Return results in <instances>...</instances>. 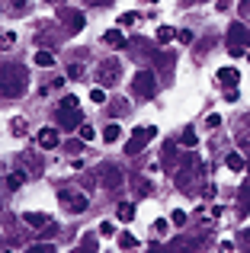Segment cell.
<instances>
[{"label": "cell", "instance_id": "1", "mask_svg": "<svg viewBox=\"0 0 250 253\" xmlns=\"http://www.w3.org/2000/svg\"><path fill=\"white\" fill-rule=\"evenodd\" d=\"M26 68L23 64H0V93L3 96H10V99H16V96H23L26 93Z\"/></svg>", "mask_w": 250, "mask_h": 253}, {"label": "cell", "instance_id": "2", "mask_svg": "<svg viewBox=\"0 0 250 253\" xmlns=\"http://www.w3.org/2000/svg\"><path fill=\"white\" fill-rule=\"evenodd\" d=\"M247 45H250V26H244V23H234L231 29H228V55L241 58Z\"/></svg>", "mask_w": 250, "mask_h": 253}, {"label": "cell", "instance_id": "3", "mask_svg": "<svg viewBox=\"0 0 250 253\" xmlns=\"http://www.w3.org/2000/svg\"><path fill=\"white\" fill-rule=\"evenodd\" d=\"M58 199H61L64 211H71V215H83L87 205H90V199L83 196V192H74V189H61V192H58Z\"/></svg>", "mask_w": 250, "mask_h": 253}, {"label": "cell", "instance_id": "4", "mask_svg": "<svg viewBox=\"0 0 250 253\" xmlns=\"http://www.w3.org/2000/svg\"><path fill=\"white\" fill-rule=\"evenodd\" d=\"M119 77H122V61L119 58H109V61H103L100 68H96V81H100V86L119 84Z\"/></svg>", "mask_w": 250, "mask_h": 253}, {"label": "cell", "instance_id": "5", "mask_svg": "<svg viewBox=\"0 0 250 253\" xmlns=\"http://www.w3.org/2000/svg\"><path fill=\"white\" fill-rule=\"evenodd\" d=\"M131 86H135L138 96H154L157 93V74L154 71H138V74L131 77Z\"/></svg>", "mask_w": 250, "mask_h": 253}, {"label": "cell", "instance_id": "6", "mask_svg": "<svg viewBox=\"0 0 250 253\" xmlns=\"http://www.w3.org/2000/svg\"><path fill=\"white\" fill-rule=\"evenodd\" d=\"M55 119H58V125H61V128H68V131L83 125V112L77 109V106H58Z\"/></svg>", "mask_w": 250, "mask_h": 253}, {"label": "cell", "instance_id": "7", "mask_svg": "<svg viewBox=\"0 0 250 253\" xmlns=\"http://www.w3.org/2000/svg\"><path fill=\"white\" fill-rule=\"evenodd\" d=\"M58 19L64 23V29H68L71 36H77V32L83 29V13L81 10H68V6H64V10L58 13Z\"/></svg>", "mask_w": 250, "mask_h": 253}, {"label": "cell", "instance_id": "8", "mask_svg": "<svg viewBox=\"0 0 250 253\" xmlns=\"http://www.w3.org/2000/svg\"><path fill=\"white\" fill-rule=\"evenodd\" d=\"M96 176L103 179V186H106V189H116V186L122 183V173L116 170V167H100V170H96Z\"/></svg>", "mask_w": 250, "mask_h": 253}, {"label": "cell", "instance_id": "9", "mask_svg": "<svg viewBox=\"0 0 250 253\" xmlns=\"http://www.w3.org/2000/svg\"><path fill=\"white\" fill-rule=\"evenodd\" d=\"M131 138H135L138 144L148 148V141H154V138H157V128H154V125H138V128L131 131Z\"/></svg>", "mask_w": 250, "mask_h": 253}, {"label": "cell", "instance_id": "10", "mask_svg": "<svg viewBox=\"0 0 250 253\" xmlns=\"http://www.w3.org/2000/svg\"><path fill=\"white\" fill-rule=\"evenodd\" d=\"M151 58H154V64L161 71H170L176 64V55H173V51H151Z\"/></svg>", "mask_w": 250, "mask_h": 253}, {"label": "cell", "instance_id": "11", "mask_svg": "<svg viewBox=\"0 0 250 253\" xmlns=\"http://www.w3.org/2000/svg\"><path fill=\"white\" fill-rule=\"evenodd\" d=\"M238 81H241V74H238L234 68H221V71H218V84L228 86V90H234V86H238Z\"/></svg>", "mask_w": 250, "mask_h": 253}, {"label": "cell", "instance_id": "12", "mask_svg": "<svg viewBox=\"0 0 250 253\" xmlns=\"http://www.w3.org/2000/svg\"><path fill=\"white\" fill-rule=\"evenodd\" d=\"M23 221H26V224H32V228H48L51 218H48V215H42V211H23Z\"/></svg>", "mask_w": 250, "mask_h": 253}, {"label": "cell", "instance_id": "13", "mask_svg": "<svg viewBox=\"0 0 250 253\" xmlns=\"http://www.w3.org/2000/svg\"><path fill=\"white\" fill-rule=\"evenodd\" d=\"M247 209H250V179H244L241 189H238V211H241V215H247Z\"/></svg>", "mask_w": 250, "mask_h": 253}, {"label": "cell", "instance_id": "14", "mask_svg": "<svg viewBox=\"0 0 250 253\" xmlns=\"http://www.w3.org/2000/svg\"><path fill=\"white\" fill-rule=\"evenodd\" d=\"M39 144H42L45 151H48V148H58V131L55 128H42V131H39Z\"/></svg>", "mask_w": 250, "mask_h": 253}, {"label": "cell", "instance_id": "15", "mask_svg": "<svg viewBox=\"0 0 250 253\" xmlns=\"http://www.w3.org/2000/svg\"><path fill=\"white\" fill-rule=\"evenodd\" d=\"M103 42L113 45V48H125V45H128V42H125V36H122V29H109L106 36H103Z\"/></svg>", "mask_w": 250, "mask_h": 253}, {"label": "cell", "instance_id": "16", "mask_svg": "<svg viewBox=\"0 0 250 253\" xmlns=\"http://www.w3.org/2000/svg\"><path fill=\"white\" fill-rule=\"evenodd\" d=\"M119 135H122V128L116 122H109L106 128H103V141H106V144H116V141H119Z\"/></svg>", "mask_w": 250, "mask_h": 253}, {"label": "cell", "instance_id": "17", "mask_svg": "<svg viewBox=\"0 0 250 253\" xmlns=\"http://www.w3.org/2000/svg\"><path fill=\"white\" fill-rule=\"evenodd\" d=\"M173 164H176V144L167 141V144H164V167L173 170Z\"/></svg>", "mask_w": 250, "mask_h": 253}, {"label": "cell", "instance_id": "18", "mask_svg": "<svg viewBox=\"0 0 250 253\" xmlns=\"http://www.w3.org/2000/svg\"><path fill=\"white\" fill-rule=\"evenodd\" d=\"M225 164H228V170H231V173H241V170L247 167V161H244L241 154H228V157H225Z\"/></svg>", "mask_w": 250, "mask_h": 253}, {"label": "cell", "instance_id": "19", "mask_svg": "<svg viewBox=\"0 0 250 253\" xmlns=\"http://www.w3.org/2000/svg\"><path fill=\"white\" fill-rule=\"evenodd\" d=\"M23 183H26V173L23 170H13L10 176H6V189H19Z\"/></svg>", "mask_w": 250, "mask_h": 253}, {"label": "cell", "instance_id": "20", "mask_svg": "<svg viewBox=\"0 0 250 253\" xmlns=\"http://www.w3.org/2000/svg\"><path fill=\"white\" fill-rule=\"evenodd\" d=\"M116 215H119V221H125V224H128V221H131V218H135V205H128V202H122V205H119V209H116Z\"/></svg>", "mask_w": 250, "mask_h": 253}, {"label": "cell", "instance_id": "21", "mask_svg": "<svg viewBox=\"0 0 250 253\" xmlns=\"http://www.w3.org/2000/svg\"><path fill=\"white\" fill-rule=\"evenodd\" d=\"M180 144H183V148H196V144H199V135H196L193 128H186V131L180 135Z\"/></svg>", "mask_w": 250, "mask_h": 253}, {"label": "cell", "instance_id": "22", "mask_svg": "<svg viewBox=\"0 0 250 253\" xmlns=\"http://www.w3.org/2000/svg\"><path fill=\"white\" fill-rule=\"evenodd\" d=\"M36 64H42V68H51V64H55V55H51V51H36Z\"/></svg>", "mask_w": 250, "mask_h": 253}, {"label": "cell", "instance_id": "23", "mask_svg": "<svg viewBox=\"0 0 250 253\" xmlns=\"http://www.w3.org/2000/svg\"><path fill=\"white\" fill-rule=\"evenodd\" d=\"M157 42H161V45L173 42V29H170V26H161V29H157Z\"/></svg>", "mask_w": 250, "mask_h": 253}, {"label": "cell", "instance_id": "24", "mask_svg": "<svg viewBox=\"0 0 250 253\" xmlns=\"http://www.w3.org/2000/svg\"><path fill=\"white\" fill-rule=\"evenodd\" d=\"M119 247L135 250V247H138V237H135V234H122V237H119Z\"/></svg>", "mask_w": 250, "mask_h": 253}, {"label": "cell", "instance_id": "25", "mask_svg": "<svg viewBox=\"0 0 250 253\" xmlns=\"http://www.w3.org/2000/svg\"><path fill=\"white\" fill-rule=\"evenodd\" d=\"M90 99H93V103H106V86H93V90H90Z\"/></svg>", "mask_w": 250, "mask_h": 253}, {"label": "cell", "instance_id": "26", "mask_svg": "<svg viewBox=\"0 0 250 253\" xmlns=\"http://www.w3.org/2000/svg\"><path fill=\"white\" fill-rule=\"evenodd\" d=\"M10 131L23 138V135H26V122H23V119H13V122H10Z\"/></svg>", "mask_w": 250, "mask_h": 253}, {"label": "cell", "instance_id": "27", "mask_svg": "<svg viewBox=\"0 0 250 253\" xmlns=\"http://www.w3.org/2000/svg\"><path fill=\"white\" fill-rule=\"evenodd\" d=\"M135 192H138V196H151V183H144V179L138 176L135 179Z\"/></svg>", "mask_w": 250, "mask_h": 253}, {"label": "cell", "instance_id": "28", "mask_svg": "<svg viewBox=\"0 0 250 253\" xmlns=\"http://www.w3.org/2000/svg\"><path fill=\"white\" fill-rule=\"evenodd\" d=\"M68 77H71V81H83V68H81V64H71V68H68Z\"/></svg>", "mask_w": 250, "mask_h": 253}, {"label": "cell", "instance_id": "29", "mask_svg": "<svg viewBox=\"0 0 250 253\" xmlns=\"http://www.w3.org/2000/svg\"><path fill=\"white\" fill-rule=\"evenodd\" d=\"M125 112H128V103H125V99H116L113 103V116H125Z\"/></svg>", "mask_w": 250, "mask_h": 253}, {"label": "cell", "instance_id": "30", "mask_svg": "<svg viewBox=\"0 0 250 253\" xmlns=\"http://www.w3.org/2000/svg\"><path fill=\"white\" fill-rule=\"evenodd\" d=\"M170 221H173L176 228H183V224H186V211H180V209H176L173 215H170Z\"/></svg>", "mask_w": 250, "mask_h": 253}, {"label": "cell", "instance_id": "31", "mask_svg": "<svg viewBox=\"0 0 250 253\" xmlns=\"http://www.w3.org/2000/svg\"><path fill=\"white\" fill-rule=\"evenodd\" d=\"M81 144H83V138H71L64 148H68V154H77V151H81Z\"/></svg>", "mask_w": 250, "mask_h": 253}, {"label": "cell", "instance_id": "32", "mask_svg": "<svg viewBox=\"0 0 250 253\" xmlns=\"http://www.w3.org/2000/svg\"><path fill=\"white\" fill-rule=\"evenodd\" d=\"M131 23H138V13H122L119 16V26H131Z\"/></svg>", "mask_w": 250, "mask_h": 253}, {"label": "cell", "instance_id": "33", "mask_svg": "<svg viewBox=\"0 0 250 253\" xmlns=\"http://www.w3.org/2000/svg\"><path fill=\"white\" fill-rule=\"evenodd\" d=\"M29 250H36V253H55V244H32Z\"/></svg>", "mask_w": 250, "mask_h": 253}, {"label": "cell", "instance_id": "34", "mask_svg": "<svg viewBox=\"0 0 250 253\" xmlns=\"http://www.w3.org/2000/svg\"><path fill=\"white\" fill-rule=\"evenodd\" d=\"M81 138H83V141H93V138H96V131L90 128V125H81Z\"/></svg>", "mask_w": 250, "mask_h": 253}, {"label": "cell", "instance_id": "35", "mask_svg": "<svg viewBox=\"0 0 250 253\" xmlns=\"http://www.w3.org/2000/svg\"><path fill=\"white\" fill-rule=\"evenodd\" d=\"M100 234H103V237H113V234H116L113 221H103V224H100Z\"/></svg>", "mask_w": 250, "mask_h": 253}, {"label": "cell", "instance_id": "36", "mask_svg": "<svg viewBox=\"0 0 250 253\" xmlns=\"http://www.w3.org/2000/svg\"><path fill=\"white\" fill-rule=\"evenodd\" d=\"M29 10V0H13V13H26Z\"/></svg>", "mask_w": 250, "mask_h": 253}, {"label": "cell", "instance_id": "37", "mask_svg": "<svg viewBox=\"0 0 250 253\" xmlns=\"http://www.w3.org/2000/svg\"><path fill=\"white\" fill-rule=\"evenodd\" d=\"M176 39H180L183 45H189V42H193V32H189V29H180V32H176Z\"/></svg>", "mask_w": 250, "mask_h": 253}, {"label": "cell", "instance_id": "38", "mask_svg": "<svg viewBox=\"0 0 250 253\" xmlns=\"http://www.w3.org/2000/svg\"><path fill=\"white\" fill-rule=\"evenodd\" d=\"M81 247H83V250H96V237H93V234H87V237H83V244H81Z\"/></svg>", "mask_w": 250, "mask_h": 253}, {"label": "cell", "instance_id": "39", "mask_svg": "<svg viewBox=\"0 0 250 253\" xmlns=\"http://www.w3.org/2000/svg\"><path fill=\"white\" fill-rule=\"evenodd\" d=\"M206 125H208V128H218V125H221V116H215V112H212V116L206 119Z\"/></svg>", "mask_w": 250, "mask_h": 253}, {"label": "cell", "instance_id": "40", "mask_svg": "<svg viewBox=\"0 0 250 253\" xmlns=\"http://www.w3.org/2000/svg\"><path fill=\"white\" fill-rule=\"evenodd\" d=\"M215 196V183H206L202 186V199H212Z\"/></svg>", "mask_w": 250, "mask_h": 253}, {"label": "cell", "instance_id": "41", "mask_svg": "<svg viewBox=\"0 0 250 253\" xmlns=\"http://www.w3.org/2000/svg\"><path fill=\"white\" fill-rule=\"evenodd\" d=\"M154 231H157V234H167V221H164V218H161V221H154Z\"/></svg>", "mask_w": 250, "mask_h": 253}, {"label": "cell", "instance_id": "42", "mask_svg": "<svg viewBox=\"0 0 250 253\" xmlns=\"http://www.w3.org/2000/svg\"><path fill=\"white\" fill-rule=\"evenodd\" d=\"M228 6H231V0H215V10H221V13H225Z\"/></svg>", "mask_w": 250, "mask_h": 253}, {"label": "cell", "instance_id": "43", "mask_svg": "<svg viewBox=\"0 0 250 253\" xmlns=\"http://www.w3.org/2000/svg\"><path fill=\"white\" fill-rule=\"evenodd\" d=\"M58 106H77V96H64V99H61Z\"/></svg>", "mask_w": 250, "mask_h": 253}, {"label": "cell", "instance_id": "44", "mask_svg": "<svg viewBox=\"0 0 250 253\" xmlns=\"http://www.w3.org/2000/svg\"><path fill=\"white\" fill-rule=\"evenodd\" d=\"M241 13H250V0H241Z\"/></svg>", "mask_w": 250, "mask_h": 253}, {"label": "cell", "instance_id": "45", "mask_svg": "<svg viewBox=\"0 0 250 253\" xmlns=\"http://www.w3.org/2000/svg\"><path fill=\"white\" fill-rule=\"evenodd\" d=\"M241 241H244L247 247H250V231H244V234H241Z\"/></svg>", "mask_w": 250, "mask_h": 253}, {"label": "cell", "instance_id": "46", "mask_svg": "<svg viewBox=\"0 0 250 253\" xmlns=\"http://www.w3.org/2000/svg\"><path fill=\"white\" fill-rule=\"evenodd\" d=\"M183 3H196V0H183Z\"/></svg>", "mask_w": 250, "mask_h": 253}, {"label": "cell", "instance_id": "47", "mask_svg": "<svg viewBox=\"0 0 250 253\" xmlns=\"http://www.w3.org/2000/svg\"><path fill=\"white\" fill-rule=\"evenodd\" d=\"M247 58H250V51H247Z\"/></svg>", "mask_w": 250, "mask_h": 253}, {"label": "cell", "instance_id": "48", "mask_svg": "<svg viewBox=\"0 0 250 253\" xmlns=\"http://www.w3.org/2000/svg\"><path fill=\"white\" fill-rule=\"evenodd\" d=\"M148 3H151V0H148Z\"/></svg>", "mask_w": 250, "mask_h": 253}]
</instances>
